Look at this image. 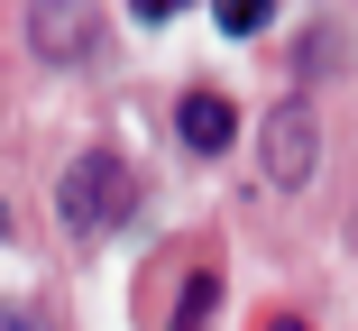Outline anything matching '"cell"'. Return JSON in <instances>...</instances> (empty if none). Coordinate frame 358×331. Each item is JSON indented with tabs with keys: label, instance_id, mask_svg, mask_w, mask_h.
<instances>
[{
	"label": "cell",
	"instance_id": "9",
	"mask_svg": "<svg viewBox=\"0 0 358 331\" xmlns=\"http://www.w3.org/2000/svg\"><path fill=\"white\" fill-rule=\"evenodd\" d=\"M275 331H303V322H275Z\"/></svg>",
	"mask_w": 358,
	"mask_h": 331
},
{
	"label": "cell",
	"instance_id": "3",
	"mask_svg": "<svg viewBox=\"0 0 358 331\" xmlns=\"http://www.w3.org/2000/svg\"><path fill=\"white\" fill-rule=\"evenodd\" d=\"M92 37H101V19H92V10H74V0H46V10H28V46H37V55H55V64H83V55H92Z\"/></svg>",
	"mask_w": 358,
	"mask_h": 331
},
{
	"label": "cell",
	"instance_id": "4",
	"mask_svg": "<svg viewBox=\"0 0 358 331\" xmlns=\"http://www.w3.org/2000/svg\"><path fill=\"white\" fill-rule=\"evenodd\" d=\"M230 129H239V111H230L221 92H184V101H175V139H184L193 157H211V148H230Z\"/></svg>",
	"mask_w": 358,
	"mask_h": 331
},
{
	"label": "cell",
	"instance_id": "8",
	"mask_svg": "<svg viewBox=\"0 0 358 331\" xmlns=\"http://www.w3.org/2000/svg\"><path fill=\"white\" fill-rule=\"evenodd\" d=\"M0 239H10V203H0Z\"/></svg>",
	"mask_w": 358,
	"mask_h": 331
},
{
	"label": "cell",
	"instance_id": "7",
	"mask_svg": "<svg viewBox=\"0 0 358 331\" xmlns=\"http://www.w3.org/2000/svg\"><path fill=\"white\" fill-rule=\"evenodd\" d=\"M0 331H55L37 304H10V295H0Z\"/></svg>",
	"mask_w": 358,
	"mask_h": 331
},
{
	"label": "cell",
	"instance_id": "2",
	"mask_svg": "<svg viewBox=\"0 0 358 331\" xmlns=\"http://www.w3.org/2000/svg\"><path fill=\"white\" fill-rule=\"evenodd\" d=\"M313 157H322V120H313V101L294 92V101H275L266 129H257V175L294 193V184H313Z\"/></svg>",
	"mask_w": 358,
	"mask_h": 331
},
{
	"label": "cell",
	"instance_id": "6",
	"mask_svg": "<svg viewBox=\"0 0 358 331\" xmlns=\"http://www.w3.org/2000/svg\"><path fill=\"white\" fill-rule=\"evenodd\" d=\"M221 28H230V37H257V28H266V0H221Z\"/></svg>",
	"mask_w": 358,
	"mask_h": 331
},
{
	"label": "cell",
	"instance_id": "1",
	"mask_svg": "<svg viewBox=\"0 0 358 331\" xmlns=\"http://www.w3.org/2000/svg\"><path fill=\"white\" fill-rule=\"evenodd\" d=\"M129 203H138V184H129V157H110V148H83L74 166H64V184H55L64 230H83V239L120 230V221H129Z\"/></svg>",
	"mask_w": 358,
	"mask_h": 331
},
{
	"label": "cell",
	"instance_id": "5",
	"mask_svg": "<svg viewBox=\"0 0 358 331\" xmlns=\"http://www.w3.org/2000/svg\"><path fill=\"white\" fill-rule=\"evenodd\" d=\"M211 304H221V276H184V313H175V331H211Z\"/></svg>",
	"mask_w": 358,
	"mask_h": 331
}]
</instances>
